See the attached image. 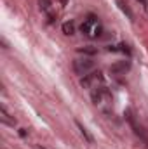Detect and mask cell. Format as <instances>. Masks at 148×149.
Listing matches in <instances>:
<instances>
[{
  "label": "cell",
  "mask_w": 148,
  "mask_h": 149,
  "mask_svg": "<svg viewBox=\"0 0 148 149\" xmlns=\"http://www.w3.org/2000/svg\"><path fill=\"white\" fill-rule=\"evenodd\" d=\"M80 30H82V33H84L87 38H98L99 35H101V31H103L101 23L98 21L96 16H89V17L82 23Z\"/></svg>",
  "instance_id": "obj_1"
},
{
  "label": "cell",
  "mask_w": 148,
  "mask_h": 149,
  "mask_svg": "<svg viewBox=\"0 0 148 149\" xmlns=\"http://www.w3.org/2000/svg\"><path fill=\"white\" fill-rule=\"evenodd\" d=\"M91 99L94 104H103V102H108L110 101V94L105 87H92V92H91Z\"/></svg>",
  "instance_id": "obj_2"
},
{
  "label": "cell",
  "mask_w": 148,
  "mask_h": 149,
  "mask_svg": "<svg viewBox=\"0 0 148 149\" xmlns=\"http://www.w3.org/2000/svg\"><path fill=\"white\" fill-rule=\"evenodd\" d=\"M94 68V61L91 59H75L73 61V70L78 74H87V71H91Z\"/></svg>",
  "instance_id": "obj_3"
},
{
  "label": "cell",
  "mask_w": 148,
  "mask_h": 149,
  "mask_svg": "<svg viewBox=\"0 0 148 149\" xmlns=\"http://www.w3.org/2000/svg\"><path fill=\"white\" fill-rule=\"evenodd\" d=\"M127 70H129V61H120V63H115V64L110 68L111 73H117V74L125 73Z\"/></svg>",
  "instance_id": "obj_4"
},
{
  "label": "cell",
  "mask_w": 148,
  "mask_h": 149,
  "mask_svg": "<svg viewBox=\"0 0 148 149\" xmlns=\"http://www.w3.org/2000/svg\"><path fill=\"white\" fill-rule=\"evenodd\" d=\"M63 33H65V35H73L75 33V24L72 23V21L63 23Z\"/></svg>",
  "instance_id": "obj_5"
},
{
  "label": "cell",
  "mask_w": 148,
  "mask_h": 149,
  "mask_svg": "<svg viewBox=\"0 0 148 149\" xmlns=\"http://www.w3.org/2000/svg\"><path fill=\"white\" fill-rule=\"evenodd\" d=\"M75 123H77V127H78V130H80V134H82V135H84V137L87 139V142H92V137L89 135V132H87V128H85V127H84V125H82L80 121H75Z\"/></svg>",
  "instance_id": "obj_6"
},
{
  "label": "cell",
  "mask_w": 148,
  "mask_h": 149,
  "mask_svg": "<svg viewBox=\"0 0 148 149\" xmlns=\"http://www.w3.org/2000/svg\"><path fill=\"white\" fill-rule=\"evenodd\" d=\"M117 3H118V7H120V9H122V10H124V12L127 14V17H129V19H132V12L129 10V7H127V5H125V3H124L122 0H117Z\"/></svg>",
  "instance_id": "obj_7"
},
{
  "label": "cell",
  "mask_w": 148,
  "mask_h": 149,
  "mask_svg": "<svg viewBox=\"0 0 148 149\" xmlns=\"http://www.w3.org/2000/svg\"><path fill=\"white\" fill-rule=\"evenodd\" d=\"M78 52H82V54H96V49H92V47H84V49H78Z\"/></svg>",
  "instance_id": "obj_8"
},
{
  "label": "cell",
  "mask_w": 148,
  "mask_h": 149,
  "mask_svg": "<svg viewBox=\"0 0 148 149\" xmlns=\"http://www.w3.org/2000/svg\"><path fill=\"white\" fill-rule=\"evenodd\" d=\"M49 5H51V2H49V0H40V9H42V10H47V9H49Z\"/></svg>",
  "instance_id": "obj_9"
}]
</instances>
